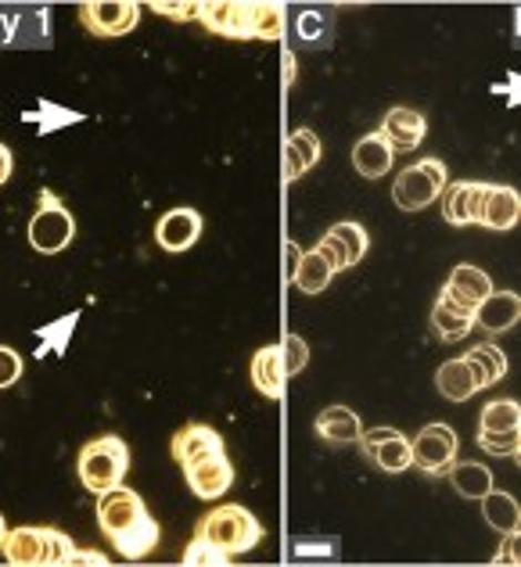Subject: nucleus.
I'll return each instance as SVG.
<instances>
[{
    "instance_id": "obj_1",
    "label": "nucleus",
    "mask_w": 521,
    "mask_h": 567,
    "mask_svg": "<svg viewBox=\"0 0 521 567\" xmlns=\"http://www.w3.org/2000/svg\"><path fill=\"white\" fill-rule=\"evenodd\" d=\"M98 525L123 560H144L159 546V520L126 485H115L98 496Z\"/></svg>"
},
{
    "instance_id": "obj_2",
    "label": "nucleus",
    "mask_w": 521,
    "mask_h": 567,
    "mask_svg": "<svg viewBox=\"0 0 521 567\" xmlns=\"http://www.w3.org/2000/svg\"><path fill=\"white\" fill-rule=\"evenodd\" d=\"M198 539L213 543L216 549H223L231 560L256 549L266 539V528L259 525V517L248 511L242 503H231V506H216L213 514H205V520L198 525Z\"/></svg>"
},
{
    "instance_id": "obj_3",
    "label": "nucleus",
    "mask_w": 521,
    "mask_h": 567,
    "mask_svg": "<svg viewBox=\"0 0 521 567\" xmlns=\"http://www.w3.org/2000/svg\"><path fill=\"white\" fill-rule=\"evenodd\" d=\"M130 471V450L119 435H98L80 450L76 456V474L86 492H109L115 485H123V477Z\"/></svg>"
},
{
    "instance_id": "obj_4",
    "label": "nucleus",
    "mask_w": 521,
    "mask_h": 567,
    "mask_svg": "<svg viewBox=\"0 0 521 567\" xmlns=\"http://www.w3.org/2000/svg\"><path fill=\"white\" fill-rule=\"evenodd\" d=\"M76 237V219L69 216V208L54 198L51 190H40V208L29 219V245L40 256H58L65 251Z\"/></svg>"
},
{
    "instance_id": "obj_5",
    "label": "nucleus",
    "mask_w": 521,
    "mask_h": 567,
    "mask_svg": "<svg viewBox=\"0 0 521 567\" xmlns=\"http://www.w3.org/2000/svg\"><path fill=\"white\" fill-rule=\"evenodd\" d=\"M446 190V162L442 158H421L417 166H407L392 184V202L403 213H421Z\"/></svg>"
},
{
    "instance_id": "obj_6",
    "label": "nucleus",
    "mask_w": 521,
    "mask_h": 567,
    "mask_svg": "<svg viewBox=\"0 0 521 567\" xmlns=\"http://www.w3.org/2000/svg\"><path fill=\"white\" fill-rule=\"evenodd\" d=\"M460 453V439L450 424H428L410 439V467L425 474H446Z\"/></svg>"
},
{
    "instance_id": "obj_7",
    "label": "nucleus",
    "mask_w": 521,
    "mask_h": 567,
    "mask_svg": "<svg viewBox=\"0 0 521 567\" xmlns=\"http://www.w3.org/2000/svg\"><path fill=\"white\" fill-rule=\"evenodd\" d=\"M80 19L86 33L94 37H126L141 22V4H133V0H86Z\"/></svg>"
},
{
    "instance_id": "obj_8",
    "label": "nucleus",
    "mask_w": 521,
    "mask_h": 567,
    "mask_svg": "<svg viewBox=\"0 0 521 567\" xmlns=\"http://www.w3.org/2000/svg\"><path fill=\"white\" fill-rule=\"evenodd\" d=\"M356 445H360L364 456L375 460L385 474H403L410 467V439L396 427H364Z\"/></svg>"
},
{
    "instance_id": "obj_9",
    "label": "nucleus",
    "mask_w": 521,
    "mask_h": 567,
    "mask_svg": "<svg viewBox=\"0 0 521 567\" xmlns=\"http://www.w3.org/2000/svg\"><path fill=\"white\" fill-rule=\"evenodd\" d=\"M367 248H370V237H367V230L360 227V223H353V219L349 223H335V227L327 230L320 237V245H317V251L327 262H331L335 274L360 266V259L367 256Z\"/></svg>"
},
{
    "instance_id": "obj_10",
    "label": "nucleus",
    "mask_w": 521,
    "mask_h": 567,
    "mask_svg": "<svg viewBox=\"0 0 521 567\" xmlns=\"http://www.w3.org/2000/svg\"><path fill=\"white\" fill-rule=\"evenodd\" d=\"M202 22L208 33L227 40H252V4L248 0H208L202 4Z\"/></svg>"
},
{
    "instance_id": "obj_11",
    "label": "nucleus",
    "mask_w": 521,
    "mask_h": 567,
    "mask_svg": "<svg viewBox=\"0 0 521 567\" xmlns=\"http://www.w3.org/2000/svg\"><path fill=\"white\" fill-rule=\"evenodd\" d=\"M202 227H205L202 213H195V208H170V213L159 219L155 241H159L162 251H173V256H181V251L198 245Z\"/></svg>"
},
{
    "instance_id": "obj_12",
    "label": "nucleus",
    "mask_w": 521,
    "mask_h": 567,
    "mask_svg": "<svg viewBox=\"0 0 521 567\" xmlns=\"http://www.w3.org/2000/svg\"><path fill=\"white\" fill-rule=\"evenodd\" d=\"M184 477L198 499H219L223 492L234 485V467L227 456L216 453V456H205L198 464L184 467Z\"/></svg>"
},
{
    "instance_id": "obj_13",
    "label": "nucleus",
    "mask_w": 521,
    "mask_h": 567,
    "mask_svg": "<svg viewBox=\"0 0 521 567\" xmlns=\"http://www.w3.org/2000/svg\"><path fill=\"white\" fill-rule=\"evenodd\" d=\"M482 198H486V184H479V181L446 184V190H442L446 223H453V227H471V223H479Z\"/></svg>"
},
{
    "instance_id": "obj_14",
    "label": "nucleus",
    "mask_w": 521,
    "mask_h": 567,
    "mask_svg": "<svg viewBox=\"0 0 521 567\" xmlns=\"http://www.w3.org/2000/svg\"><path fill=\"white\" fill-rule=\"evenodd\" d=\"M216 453H223V435L208 424H187L173 435V460L181 467H191V464H198V460L216 456Z\"/></svg>"
},
{
    "instance_id": "obj_15",
    "label": "nucleus",
    "mask_w": 521,
    "mask_h": 567,
    "mask_svg": "<svg viewBox=\"0 0 521 567\" xmlns=\"http://www.w3.org/2000/svg\"><path fill=\"white\" fill-rule=\"evenodd\" d=\"M518 216H521V198H518V190L508 187V184H486L479 227H489V230H511V227H518Z\"/></svg>"
},
{
    "instance_id": "obj_16",
    "label": "nucleus",
    "mask_w": 521,
    "mask_h": 567,
    "mask_svg": "<svg viewBox=\"0 0 521 567\" xmlns=\"http://www.w3.org/2000/svg\"><path fill=\"white\" fill-rule=\"evenodd\" d=\"M521 317V298L514 291H493L486 302L474 306V327H482L486 334L511 331Z\"/></svg>"
},
{
    "instance_id": "obj_17",
    "label": "nucleus",
    "mask_w": 521,
    "mask_h": 567,
    "mask_svg": "<svg viewBox=\"0 0 521 567\" xmlns=\"http://www.w3.org/2000/svg\"><path fill=\"white\" fill-rule=\"evenodd\" d=\"M378 133L392 144V152H413V147H421L428 123H425V115L413 112V109H392L389 115H385Z\"/></svg>"
},
{
    "instance_id": "obj_18",
    "label": "nucleus",
    "mask_w": 521,
    "mask_h": 567,
    "mask_svg": "<svg viewBox=\"0 0 521 567\" xmlns=\"http://www.w3.org/2000/svg\"><path fill=\"white\" fill-rule=\"evenodd\" d=\"M442 291L450 298H457L460 306L474 309L479 302H486L497 288H493V280H489L486 270H479V266H471V262H460V266H453L450 280L442 284Z\"/></svg>"
},
{
    "instance_id": "obj_19",
    "label": "nucleus",
    "mask_w": 521,
    "mask_h": 567,
    "mask_svg": "<svg viewBox=\"0 0 521 567\" xmlns=\"http://www.w3.org/2000/svg\"><path fill=\"white\" fill-rule=\"evenodd\" d=\"M474 327V309L460 306L457 298H450L446 291H439L436 309H431V331H436L442 341H464Z\"/></svg>"
},
{
    "instance_id": "obj_20",
    "label": "nucleus",
    "mask_w": 521,
    "mask_h": 567,
    "mask_svg": "<svg viewBox=\"0 0 521 567\" xmlns=\"http://www.w3.org/2000/svg\"><path fill=\"white\" fill-rule=\"evenodd\" d=\"M324 147L320 137L313 130H295L285 141V184H295L299 176H306L320 162Z\"/></svg>"
},
{
    "instance_id": "obj_21",
    "label": "nucleus",
    "mask_w": 521,
    "mask_h": 567,
    "mask_svg": "<svg viewBox=\"0 0 521 567\" xmlns=\"http://www.w3.org/2000/svg\"><path fill=\"white\" fill-rule=\"evenodd\" d=\"M392 144L381 137V133H367V137H360L353 144V166L360 176H367V181H378V176H385L392 169Z\"/></svg>"
},
{
    "instance_id": "obj_22",
    "label": "nucleus",
    "mask_w": 521,
    "mask_h": 567,
    "mask_svg": "<svg viewBox=\"0 0 521 567\" xmlns=\"http://www.w3.org/2000/svg\"><path fill=\"white\" fill-rule=\"evenodd\" d=\"M285 367H280V346H266L252 355V384L266 399H285Z\"/></svg>"
},
{
    "instance_id": "obj_23",
    "label": "nucleus",
    "mask_w": 521,
    "mask_h": 567,
    "mask_svg": "<svg viewBox=\"0 0 521 567\" xmlns=\"http://www.w3.org/2000/svg\"><path fill=\"white\" fill-rule=\"evenodd\" d=\"M460 360L468 363V370H471V378H474V388H493V384H500L503 378H508V355H503L493 341L489 346H474L468 355H460Z\"/></svg>"
},
{
    "instance_id": "obj_24",
    "label": "nucleus",
    "mask_w": 521,
    "mask_h": 567,
    "mask_svg": "<svg viewBox=\"0 0 521 567\" xmlns=\"http://www.w3.org/2000/svg\"><path fill=\"white\" fill-rule=\"evenodd\" d=\"M4 560L14 564V567H40V557H43V528H33V525H22V528H11L4 535Z\"/></svg>"
},
{
    "instance_id": "obj_25",
    "label": "nucleus",
    "mask_w": 521,
    "mask_h": 567,
    "mask_svg": "<svg viewBox=\"0 0 521 567\" xmlns=\"http://www.w3.org/2000/svg\"><path fill=\"white\" fill-rule=\"evenodd\" d=\"M360 431H364L360 416H356L349 406H327L317 416V435L331 445H353L360 439Z\"/></svg>"
},
{
    "instance_id": "obj_26",
    "label": "nucleus",
    "mask_w": 521,
    "mask_h": 567,
    "mask_svg": "<svg viewBox=\"0 0 521 567\" xmlns=\"http://www.w3.org/2000/svg\"><path fill=\"white\" fill-rule=\"evenodd\" d=\"M482 517L489 520V528H497L500 535H518L521 528V511L511 492L489 488L482 496Z\"/></svg>"
},
{
    "instance_id": "obj_27",
    "label": "nucleus",
    "mask_w": 521,
    "mask_h": 567,
    "mask_svg": "<svg viewBox=\"0 0 521 567\" xmlns=\"http://www.w3.org/2000/svg\"><path fill=\"white\" fill-rule=\"evenodd\" d=\"M446 471H450V482L464 499H482L486 492L493 488V471L479 464V460H460V464L453 460Z\"/></svg>"
},
{
    "instance_id": "obj_28",
    "label": "nucleus",
    "mask_w": 521,
    "mask_h": 567,
    "mask_svg": "<svg viewBox=\"0 0 521 567\" xmlns=\"http://www.w3.org/2000/svg\"><path fill=\"white\" fill-rule=\"evenodd\" d=\"M288 29V8L277 0H252V40H280Z\"/></svg>"
},
{
    "instance_id": "obj_29",
    "label": "nucleus",
    "mask_w": 521,
    "mask_h": 567,
    "mask_svg": "<svg viewBox=\"0 0 521 567\" xmlns=\"http://www.w3.org/2000/svg\"><path fill=\"white\" fill-rule=\"evenodd\" d=\"M436 388L442 392V399H450V402H464V399H471L474 392H479L464 360H446L439 367V374H436Z\"/></svg>"
},
{
    "instance_id": "obj_30",
    "label": "nucleus",
    "mask_w": 521,
    "mask_h": 567,
    "mask_svg": "<svg viewBox=\"0 0 521 567\" xmlns=\"http://www.w3.org/2000/svg\"><path fill=\"white\" fill-rule=\"evenodd\" d=\"M331 277H335L331 262L313 248V251H303V262H299V270H295L292 284H299V291L306 295H320L327 284H331Z\"/></svg>"
},
{
    "instance_id": "obj_31",
    "label": "nucleus",
    "mask_w": 521,
    "mask_h": 567,
    "mask_svg": "<svg viewBox=\"0 0 521 567\" xmlns=\"http://www.w3.org/2000/svg\"><path fill=\"white\" fill-rule=\"evenodd\" d=\"M72 554H76V543H72L65 532L43 528V557H40V567H72Z\"/></svg>"
},
{
    "instance_id": "obj_32",
    "label": "nucleus",
    "mask_w": 521,
    "mask_h": 567,
    "mask_svg": "<svg viewBox=\"0 0 521 567\" xmlns=\"http://www.w3.org/2000/svg\"><path fill=\"white\" fill-rule=\"evenodd\" d=\"M482 431H508V427H521V410L514 399H493L479 416Z\"/></svg>"
},
{
    "instance_id": "obj_33",
    "label": "nucleus",
    "mask_w": 521,
    "mask_h": 567,
    "mask_svg": "<svg viewBox=\"0 0 521 567\" xmlns=\"http://www.w3.org/2000/svg\"><path fill=\"white\" fill-rule=\"evenodd\" d=\"M479 445H482L489 456H518V450H521V427L479 431Z\"/></svg>"
},
{
    "instance_id": "obj_34",
    "label": "nucleus",
    "mask_w": 521,
    "mask_h": 567,
    "mask_svg": "<svg viewBox=\"0 0 521 567\" xmlns=\"http://www.w3.org/2000/svg\"><path fill=\"white\" fill-rule=\"evenodd\" d=\"M306 363H309V346L299 334H288L285 341H280V367H285V374L288 378L303 374Z\"/></svg>"
},
{
    "instance_id": "obj_35",
    "label": "nucleus",
    "mask_w": 521,
    "mask_h": 567,
    "mask_svg": "<svg viewBox=\"0 0 521 567\" xmlns=\"http://www.w3.org/2000/svg\"><path fill=\"white\" fill-rule=\"evenodd\" d=\"M184 564H191V567H223V564H231V557L223 554V549H216L213 543H205L195 535V543L184 549Z\"/></svg>"
},
{
    "instance_id": "obj_36",
    "label": "nucleus",
    "mask_w": 521,
    "mask_h": 567,
    "mask_svg": "<svg viewBox=\"0 0 521 567\" xmlns=\"http://www.w3.org/2000/svg\"><path fill=\"white\" fill-rule=\"evenodd\" d=\"M152 11H155V14H166V19H176V22L202 19V4H198V0H176V4H166V0H155Z\"/></svg>"
},
{
    "instance_id": "obj_37",
    "label": "nucleus",
    "mask_w": 521,
    "mask_h": 567,
    "mask_svg": "<svg viewBox=\"0 0 521 567\" xmlns=\"http://www.w3.org/2000/svg\"><path fill=\"white\" fill-rule=\"evenodd\" d=\"M76 312H69V317L62 320V323H51V327H40V338H58V341H48V346H43L37 355H43L48 349H58V352H65V338H69V331L72 327H76Z\"/></svg>"
},
{
    "instance_id": "obj_38",
    "label": "nucleus",
    "mask_w": 521,
    "mask_h": 567,
    "mask_svg": "<svg viewBox=\"0 0 521 567\" xmlns=\"http://www.w3.org/2000/svg\"><path fill=\"white\" fill-rule=\"evenodd\" d=\"M19 378H22V355L8 346H0V388H11Z\"/></svg>"
},
{
    "instance_id": "obj_39",
    "label": "nucleus",
    "mask_w": 521,
    "mask_h": 567,
    "mask_svg": "<svg viewBox=\"0 0 521 567\" xmlns=\"http://www.w3.org/2000/svg\"><path fill=\"white\" fill-rule=\"evenodd\" d=\"M299 262H303V248L295 241H285V274H288V280L295 277V270H299Z\"/></svg>"
},
{
    "instance_id": "obj_40",
    "label": "nucleus",
    "mask_w": 521,
    "mask_h": 567,
    "mask_svg": "<svg viewBox=\"0 0 521 567\" xmlns=\"http://www.w3.org/2000/svg\"><path fill=\"white\" fill-rule=\"evenodd\" d=\"M11 173H14V158H11V147L0 141V187H4L11 181Z\"/></svg>"
},
{
    "instance_id": "obj_41",
    "label": "nucleus",
    "mask_w": 521,
    "mask_h": 567,
    "mask_svg": "<svg viewBox=\"0 0 521 567\" xmlns=\"http://www.w3.org/2000/svg\"><path fill=\"white\" fill-rule=\"evenodd\" d=\"M72 564H94V567H104V564H109V557L98 554V549H76V554H72Z\"/></svg>"
},
{
    "instance_id": "obj_42",
    "label": "nucleus",
    "mask_w": 521,
    "mask_h": 567,
    "mask_svg": "<svg viewBox=\"0 0 521 567\" xmlns=\"http://www.w3.org/2000/svg\"><path fill=\"white\" fill-rule=\"evenodd\" d=\"M285 83L288 86L295 83V54H288V62H285Z\"/></svg>"
},
{
    "instance_id": "obj_43",
    "label": "nucleus",
    "mask_w": 521,
    "mask_h": 567,
    "mask_svg": "<svg viewBox=\"0 0 521 567\" xmlns=\"http://www.w3.org/2000/svg\"><path fill=\"white\" fill-rule=\"evenodd\" d=\"M4 535H8V525H4V514H0V543H4Z\"/></svg>"
}]
</instances>
